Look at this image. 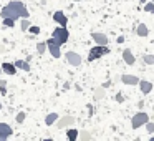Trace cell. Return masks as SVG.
<instances>
[{
  "label": "cell",
  "mask_w": 154,
  "mask_h": 141,
  "mask_svg": "<svg viewBox=\"0 0 154 141\" xmlns=\"http://www.w3.org/2000/svg\"><path fill=\"white\" fill-rule=\"evenodd\" d=\"M0 15H2V18L18 20V18H28V10L22 2H10L0 10Z\"/></svg>",
  "instance_id": "6da1fadb"
},
{
  "label": "cell",
  "mask_w": 154,
  "mask_h": 141,
  "mask_svg": "<svg viewBox=\"0 0 154 141\" xmlns=\"http://www.w3.org/2000/svg\"><path fill=\"white\" fill-rule=\"evenodd\" d=\"M68 37H70V33H68V28L66 27H58V28H55L53 33H51V38H53L60 47L68 42Z\"/></svg>",
  "instance_id": "7a4b0ae2"
},
{
  "label": "cell",
  "mask_w": 154,
  "mask_h": 141,
  "mask_svg": "<svg viewBox=\"0 0 154 141\" xmlns=\"http://www.w3.org/2000/svg\"><path fill=\"white\" fill-rule=\"evenodd\" d=\"M109 53V48H108V45H96V47H93L90 50V53H88V61H94L98 60V58H101L103 55Z\"/></svg>",
  "instance_id": "3957f363"
},
{
  "label": "cell",
  "mask_w": 154,
  "mask_h": 141,
  "mask_svg": "<svg viewBox=\"0 0 154 141\" xmlns=\"http://www.w3.org/2000/svg\"><path fill=\"white\" fill-rule=\"evenodd\" d=\"M147 121H149V114L144 113V111H139L137 114L133 116V120H131V126H133V130H137V128H141L143 124H146Z\"/></svg>",
  "instance_id": "277c9868"
},
{
  "label": "cell",
  "mask_w": 154,
  "mask_h": 141,
  "mask_svg": "<svg viewBox=\"0 0 154 141\" xmlns=\"http://www.w3.org/2000/svg\"><path fill=\"white\" fill-rule=\"evenodd\" d=\"M47 50L51 53V57H53V58H60V57H61L60 45H58V43H57V42H55L51 37L47 40Z\"/></svg>",
  "instance_id": "5b68a950"
},
{
  "label": "cell",
  "mask_w": 154,
  "mask_h": 141,
  "mask_svg": "<svg viewBox=\"0 0 154 141\" xmlns=\"http://www.w3.org/2000/svg\"><path fill=\"white\" fill-rule=\"evenodd\" d=\"M76 123V120H75V116H71V114H65L63 118H60V120H57V128H66V126H73V124Z\"/></svg>",
  "instance_id": "8992f818"
},
{
  "label": "cell",
  "mask_w": 154,
  "mask_h": 141,
  "mask_svg": "<svg viewBox=\"0 0 154 141\" xmlns=\"http://www.w3.org/2000/svg\"><path fill=\"white\" fill-rule=\"evenodd\" d=\"M65 58H66V61L71 65V67H80L81 65V57L78 53H75V52H66Z\"/></svg>",
  "instance_id": "52a82bcc"
},
{
  "label": "cell",
  "mask_w": 154,
  "mask_h": 141,
  "mask_svg": "<svg viewBox=\"0 0 154 141\" xmlns=\"http://www.w3.org/2000/svg\"><path fill=\"white\" fill-rule=\"evenodd\" d=\"M12 133H14V130L7 123H0V141H5L7 138H10Z\"/></svg>",
  "instance_id": "ba28073f"
},
{
  "label": "cell",
  "mask_w": 154,
  "mask_h": 141,
  "mask_svg": "<svg viewBox=\"0 0 154 141\" xmlns=\"http://www.w3.org/2000/svg\"><path fill=\"white\" fill-rule=\"evenodd\" d=\"M53 20L58 22V24H60V27H66V24H68L66 15H65L61 10H58V12H55V14H53Z\"/></svg>",
  "instance_id": "9c48e42d"
},
{
  "label": "cell",
  "mask_w": 154,
  "mask_h": 141,
  "mask_svg": "<svg viewBox=\"0 0 154 141\" xmlns=\"http://www.w3.org/2000/svg\"><path fill=\"white\" fill-rule=\"evenodd\" d=\"M121 81H123L124 85H137V83H139V78L134 77V75L124 73V75H121Z\"/></svg>",
  "instance_id": "30bf717a"
},
{
  "label": "cell",
  "mask_w": 154,
  "mask_h": 141,
  "mask_svg": "<svg viewBox=\"0 0 154 141\" xmlns=\"http://www.w3.org/2000/svg\"><path fill=\"white\" fill-rule=\"evenodd\" d=\"M93 37V40L96 42V45H108V37L104 33H100V32H96V33L91 35Z\"/></svg>",
  "instance_id": "8fae6325"
},
{
  "label": "cell",
  "mask_w": 154,
  "mask_h": 141,
  "mask_svg": "<svg viewBox=\"0 0 154 141\" xmlns=\"http://www.w3.org/2000/svg\"><path fill=\"white\" fill-rule=\"evenodd\" d=\"M123 60L126 61L128 65H134V63H136V58H134L133 52H131L129 48H126V50L123 52Z\"/></svg>",
  "instance_id": "7c38bea8"
},
{
  "label": "cell",
  "mask_w": 154,
  "mask_h": 141,
  "mask_svg": "<svg viewBox=\"0 0 154 141\" xmlns=\"http://www.w3.org/2000/svg\"><path fill=\"white\" fill-rule=\"evenodd\" d=\"M2 71H5L7 75H15L17 73V67H15L14 63H10V61H5V63L2 65Z\"/></svg>",
  "instance_id": "4fadbf2b"
},
{
  "label": "cell",
  "mask_w": 154,
  "mask_h": 141,
  "mask_svg": "<svg viewBox=\"0 0 154 141\" xmlns=\"http://www.w3.org/2000/svg\"><path fill=\"white\" fill-rule=\"evenodd\" d=\"M139 88H141V91H143L144 95H147V93H151V90H152V83L151 81H146V80H139Z\"/></svg>",
  "instance_id": "5bb4252c"
},
{
  "label": "cell",
  "mask_w": 154,
  "mask_h": 141,
  "mask_svg": "<svg viewBox=\"0 0 154 141\" xmlns=\"http://www.w3.org/2000/svg\"><path fill=\"white\" fill-rule=\"evenodd\" d=\"M136 33H137V37H141V38L147 37V33H149V30H147L146 24H139V25H137V28H136Z\"/></svg>",
  "instance_id": "9a60e30c"
},
{
  "label": "cell",
  "mask_w": 154,
  "mask_h": 141,
  "mask_svg": "<svg viewBox=\"0 0 154 141\" xmlns=\"http://www.w3.org/2000/svg\"><path fill=\"white\" fill-rule=\"evenodd\" d=\"M15 67L17 68H20V70H23V71H30V63L28 61H23V60H17L15 61Z\"/></svg>",
  "instance_id": "2e32d148"
},
{
  "label": "cell",
  "mask_w": 154,
  "mask_h": 141,
  "mask_svg": "<svg viewBox=\"0 0 154 141\" xmlns=\"http://www.w3.org/2000/svg\"><path fill=\"white\" fill-rule=\"evenodd\" d=\"M58 120V113H50L47 114V118H45V123L48 124V126H51V124H55Z\"/></svg>",
  "instance_id": "e0dca14e"
},
{
  "label": "cell",
  "mask_w": 154,
  "mask_h": 141,
  "mask_svg": "<svg viewBox=\"0 0 154 141\" xmlns=\"http://www.w3.org/2000/svg\"><path fill=\"white\" fill-rule=\"evenodd\" d=\"M78 138H80L81 141H90L91 139V133L86 131V130H81V131H78Z\"/></svg>",
  "instance_id": "ac0fdd59"
},
{
  "label": "cell",
  "mask_w": 154,
  "mask_h": 141,
  "mask_svg": "<svg viewBox=\"0 0 154 141\" xmlns=\"http://www.w3.org/2000/svg\"><path fill=\"white\" fill-rule=\"evenodd\" d=\"M66 136L70 141H76L78 139V130H75V128H70V130L66 131Z\"/></svg>",
  "instance_id": "d6986e66"
},
{
  "label": "cell",
  "mask_w": 154,
  "mask_h": 141,
  "mask_svg": "<svg viewBox=\"0 0 154 141\" xmlns=\"http://www.w3.org/2000/svg\"><path fill=\"white\" fill-rule=\"evenodd\" d=\"M106 96V91H104V88H96L94 90V100H103V98Z\"/></svg>",
  "instance_id": "ffe728a7"
},
{
  "label": "cell",
  "mask_w": 154,
  "mask_h": 141,
  "mask_svg": "<svg viewBox=\"0 0 154 141\" xmlns=\"http://www.w3.org/2000/svg\"><path fill=\"white\" fill-rule=\"evenodd\" d=\"M37 52H38V55H43L47 52V42H40L37 45Z\"/></svg>",
  "instance_id": "44dd1931"
},
{
  "label": "cell",
  "mask_w": 154,
  "mask_h": 141,
  "mask_svg": "<svg viewBox=\"0 0 154 141\" xmlns=\"http://www.w3.org/2000/svg\"><path fill=\"white\" fill-rule=\"evenodd\" d=\"M0 95L2 96L7 95V80H0Z\"/></svg>",
  "instance_id": "7402d4cb"
},
{
  "label": "cell",
  "mask_w": 154,
  "mask_h": 141,
  "mask_svg": "<svg viewBox=\"0 0 154 141\" xmlns=\"http://www.w3.org/2000/svg\"><path fill=\"white\" fill-rule=\"evenodd\" d=\"M143 61L146 65H154V55H143Z\"/></svg>",
  "instance_id": "603a6c76"
},
{
  "label": "cell",
  "mask_w": 154,
  "mask_h": 141,
  "mask_svg": "<svg viewBox=\"0 0 154 141\" xmlns=\"http://www.w3.org/2000/svg\"><path fill=\"white\" fill-rule=\"evenodd\" d=\"M28 27H30V22H28V18H23V20H22V25H20L22 32H27Z\"/></svg>",
  "instance_id": "cb8c5ba5"
},
{
  "label": "cell",
  "mask_w": 154,
  "mask_h": 141,
  "mask_svg": "<svg viewBox=\"0 0 154 141\" xmlns=\"http://www.w3.org/2000/svg\"><path fill=\"white\" fill-rule=\"evenodd\" d=\"M15 22H17V20H14V18H4V25H5V27H15Z\"/></svg>",
  "instance_id": "d4e9b609"
},
{
  "label": "cell",
  "mask_w": 154,
  "mask_h": 141,
  "mask_svg": "<svg viewBox=\"0 0 154 141\" xmlns=\"http://www.w3.org/2000/svg\"><path fill=\"white\" fill-rule=\"evenodd\" d=\"M144 10H146V12H149V14H154V4H152V2L146 4V5H144Z\"/></svg>",
  "instance_id": "484cf974"
},
{
  "label": "cell",
  "mask_w": 154,
  "mask_h": 141,
  "mask_svg": "<svg viewBox=\"0 0 154 141\" xmlns=\"http://www.w3.org/2000/svg\"><path fill=\"white\" fill-rule=\"evenodd\" d=\"M25 116H27V114H25L23 111H20V113L17 114V123H23V121H25Z\"/></svg>",
  "instance_id": "4316f807"
},
{
  "label": "cell",
  "mask_w": 154,
  "mask_h": 141,
  "mask_svg": "<svg viewBox=\"0 0 154 141\" xmlns=\"http://www.w3.org/2000/svg\"><path fill=\"white\" fill-rule=\"evenodd\" d=\"M28 32H30V33H33V35H37V33H40V27H28Z\"/></svg>",
  "instance_id": "83f0119b"
},
{
  "label": "cell",
  "mask_w": 154,
  "mask_h": 141,
  "mask_svg": "<svg viewBox=\"0 0 154 141\" xmlns=\"http://www.w3.org/2000/svg\"><path fill=\"white\" fill-rule=\"evenodd\" d=\"M146 130H147V133H154V123L147 121V123H146Z\"/></svg>",
  "instance_id": "f1b7e54d"
},
{
  "label": "cell",
  "mask_w": 154,
  "mask_h": 141,
  "mask_svg": "<svg viewBox=\"0 0 154 141\" xmlns=\"http://www.w3.org/2000/svg\"><path fill=\"white\" fill-rule=\"evenodd\" d=\"M116 101H118V103H123V101H124V96H123L121 93H118V95H116Z\"/></svg>",
  "instance_id": "f546056e"
},
{
  "label": "cell",
  "mask_w": 154,
  "mask_h": 141,
  "mask_svg": "<svg viewBox=\"0 0 154 141\" xmlns=\"http://www.w3.org/2000/svg\"><path fill=\"white\" fill-rule=\"evenodd\" d=\"M88 110H90V116H93V113H94V108L91 106V105H88Z\"/></svg>",
  "instance_id": "4dcf8cb0"
},
{
  "label": "cell",
  "mask_w": 154,
  "mask_h": 141,
  "mask_svg": "<svg viewBox=\"0 0 154 141\" xmlns=\"http://www.w3.org/2000/svg\"><path fill=\"white\" fill-rule=\"evenodd\" d=\"M5 52H7V48H5L4 45H0V53H5Z\"/></svg>",
  "instance_id": "1f68e13d"
},
{
  "label": "cell",
  "mask_w": 154,
  "mask_h": 141,
  "mask_svg": "<svg viewBox=\"0 0 154 141\" xmlns=\"http://www.w3.org/2000/svg\"><path fill=\"white\" fill-rule=\"evenodd\" d=\"M116 42H118V43H123V42H124V37H118Z\"/></svg>",
  "instance_id": "d6a6232c"
},
{
  "label": "cell",
  "mask_w": 154,
  "mask_h": 141,
  "mask_svg": "<svg viewBox=\"0 0 154 141\" xmlns=\"http://www.w3.org/2000/svg\"><path fill=\"white\" fill-rule=\"evenodd\" d=\"M75 2H83V0H75Z\"/></svg>",
  "instance_id": "836d02e7"
},
{
  "label": "cell",
  "mask_w": 154,
  "mask_h": 141,
  "mask_svg": "<svg viewBox=\"0 0 154 141\" xmlns=\"http://www.w3.org/2000/svg\"><path fill=\"white\" fill-rule=\"evenodd\" d=\"M151 141H154V136H152V138H151Z\"/></svg>",
  "instance_id": "e575fe53"
},
{
  "label": "cell",
  "mask_w": 154,
  "mask_h": 141,
  "mask_svg": "<svg viewBox=\"0 0 154 141\" xmlns=\"http://www.w3.org/2000/svg\"><path fill=\"white\" fill-rule=\"evenodd\" d=\"M0 73H2V67H0Z\"/></svg>",
  "instance_id": "d590c367"
},
{
  "label": "cell",
  "mask_w": 154,
  "mask_h": 141,
  "mask_svg": "<svg viewBox=\"0 0 154 141\" xmlns=\"http://www.w3.org/2000/svg\"><path fill=\"white\" fill-rule=\"evenodd\" d=\"M0 110H2V103H0Z\"/></svg>",
  "instance_id": "8d00e7d4"
},
{
  "label": "cell",
  "mask_w": 154,
  "mask_h": 141,
  "mask_svg": "<svg viewBox=\"0 0 154 141\" xmlns=\"http://www.w3.org/2000/svg\"><path fill=\"white\" fill-rule=\"evenodd\" d=\"M151 2H152V4H154V0H151Z\"/></svg>",
  "instance_id": "74e56055"
}]
</instances>
